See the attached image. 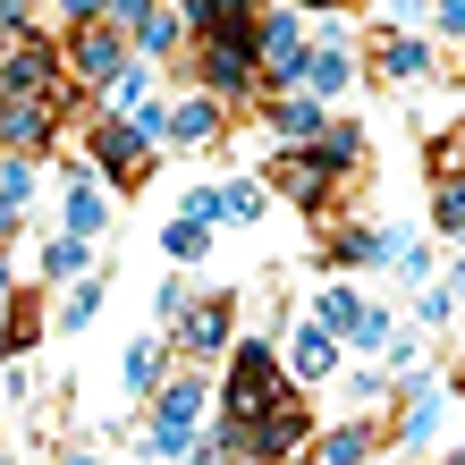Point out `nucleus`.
<instances>
[{"instance_id":"24","label":"nucleus","mask_w":465,"mask_h":465,"mask_svg":"<svg viewBox=\"0 0 465 465\" xmlns=\"http://www.w3.org/2000/svg\"><path fill=\"white\" fill-rule=\"evenodd\" d=\"M305 85H313L322 102H331V94H347V85H355V60H347L339 43H322V51H313V68H305Z\"/></svg>"},{"instance_id":"4","label":"nucleus","mask_w":465,"mask_h":465,"mask_svg":"<svg viewBox=\"0 0 465 465\" xmlns=\"http://www.w3.org/2000/svg\"><path fill=\"white\" fill-rule=\"evenodd\" d=\"M305 440H313V423H305V406H296V398H280L262 423H245V431H237V449L254 457V465H288V457H305Z\"/></svg>"},{"instance_id":"17","label":"nucleus","mask_w":465,"mask_h":465,"mask_svg":"<svg viewBox=\"0 0 465 465\" xmlns=\"http://www.w3.org/2000/svg\"><path fill=\"white\" fill-rule=\"evenodd\" d=\"M440 390H431V381H406V406H398V440H431V431H440Z\"/></svg>"},{"instance_id":"15","label":"nucleus","mask_w":465,"mask_h":465,"mask_svg":"<svg viewBox=\"0 0 465 465\" xmlns=\"http://www.w3.org/2000/svg\"><path fill=\"white\" fill-rule=\"evenodd\" d=\"M102 102H111V119H135V111H153V60L135 51V60L102 85Z\"/></svg>"},{"instance_id":"16","label":"nucleus","mask_w":465,"mask_h":465,"mask_svg":"<svg viewBox=\"0 0 465 465\" xmlns=\"http://www.w3.org/2000/svg\"><path fill=\"white\" fill-rule=\"evenodd\" d=\"M372 449H381L372 423H339V431H322V440H313V465H372Z\"/></svg>"},{"instance_id":"38","label":"nucleus","mask_w":465,"mask_h":465,"mask_svg":"<svg viewBox=\"0 0 465 465\" xmlns=\"http://www.w3.org/2000/svg\"><path fill=\"white\" fill-rule=\"evenodd\" d=\"M313 9H347V0H313Z\"/></svg>"},{"instance_id":"40","label":"nucleus","mask_w":465,"mask_h":465,"mask_svg":"<svg viewBox=\"0 0 465 465\" xmlns=\"http://www.w3.org/2000/svg\"><path fill=\"white\" fill-rule=\"evenodd\" d=\"M449 465H465V457H449Z\"/></svg>"},{"instance_id":"10","label":"nucleus","mask_w":465,"mask_h":465,"mask_svg":"<svg viewBox=\"0 0 465 465\" xmlns=\"http://www.w3.org/2000/svg\"><path fill=\"white\" fill-rule=\"evenodd\" d=\"M322 127H331V111H322L313 85H288L271 102V135H280V144H322Z\"/></svg>"},{"instance_id":"39","label":"nucleus","mask_w":465,"mask_h":465,"mask_svg":"<svg viewBox=\"0 0 465 465\" xmlns=\"http://www.w3.org/2000/svg\"><path fill=\"white\" fill-rule=\"evenodd\" d=\"M457 296H465V262H457Z\"/></svg>"},{"instance_id":"35","label":"nucleus","mask_w":465,"mask_h":465,"mask_svg":"<svg viewBox=\"0 0 465 465\" xmlns=\"http://www.w3.org/2000/svg\"><path fill=\"white\" fill-rule=\"evenodd\" d=\"M178 17L195 25V35H212V17H221V0H178Z\"/></svg>"},{"instance_id":"7","label":"nucleus","mask_w":465,"mask_h":465,"mask_svg":"<svg viewBox=\"0 0 465 465\" xmlns=\"http://www.w3.org/2000/svg\"><path fill=\"white\" fill-rule=\"evenodd\" d=\"M9 94H51L60 102V68H51V43L43 35H9V76H0Z\"/></svg>"},{"instance_id":"21","label":"nucleus","mask_w":465,"mask_h":465,"mask_svg":"<svg viewBox=\"0 0 465 465\" xmlns=\"http://www.w3.org/2000/svg\"><path fill=\"white\" fill-rule=\"evenodd\" d=\"M35 153H9V161H0V212H9V229H17V212L25 203H35Z\"/></svg>"},{"instance_id":"6","label":"nucleus","mask_w":465,"mask_h":465,"mask_svg":"<svg viewBox=\"0 0 465 465\" xmlns=\"http://www.w3.org/2000/svg\"><path fill=\"white\" fill-rule=\"evenodd\" d=\"M127 25H76V43H68V68L85 76V85H111V76L127 68Z\"/></svg>"},{"instance_id":"11","label":"nucleus","mask_w":465,"mask_h":465,"mask_svg":"<svg viewBox=\"0 0 465 465\" xmlns=\"http://www.w3.org/2000/svg\"><path fill=\"white\" fill-rule=\"evenodd\" d=\"M51 119H60V102H51V94H9V111H0V135H9V153H35L43 135H51Z\"/></svg>"},{"instance_id":"25","label":"nucleus","mask_w":465,"mask_h":465,"mask_svg":"<svg viewBox=\"0 0 465 465\" xmlns=\"http://www.w3.org/2000/svg\"><path fill=\"white\" fill-rule=\"evenodd\" d=\"M381 76H398V85H406V76H431V43L390 35V43H381Z\"/></svg>"},{"instance_id":"5","label":"nucleus","mask_w":465,"mask_h":465,"mask_svg":"<svg viewBox=\"0 0 465 465\" xmlns=\"http://www.w3.org/2000/svg\"><path fill=\"white\" fill-rule=\"evenodd\" d=\"M331 178H339V170H331V161H322L313 144H288L280 161H271V186H280L288 203H305V212H322V203H331Z\"/></svg>"},{"instance_id":"12","label":"nucleus","mask_w":465,"mask_h":465,"mask_svg":"<svg viewBox=\"0 0 465 465\" xmlns=\"http://www.w3.org/2000/svg\"><path fill=\"white\" fill-rule=\"evenodd\" d=\"M229 331H237V305H229V296H203V305H186V322H178V339L195 347V355H221Z\"/></svg>"},{"instance_id":"9","label":"nucleus","mask_w":465,"mask_h":465,"mask_svg":"<svg viewBox=\"0 0 465 465\" xmlns=\"http://www.w3.org/2000/svg\"><path fill=\"white\" fill-rule=\"evenodd\" d=\"M339 331H331V322H296V331H288V372L296 381H331L339 372Z\"/></svg>"},{"instance_id":"2","label":"nucleus","mask_w":465,"mask_h":465,"mask_svg":"<svg viewBox=\"0 0 465 465\" xmlns=\"http://www.w3.org/2000/svg\"><path fill=\"white\" fill-rule=\"evenodd\" d=\"M254 60H262V76L271 85H305V68H313V43H305V25H296L288 9H262V25H254Z\"/></svg>"},{"instance_id":"3","label":"nucleus","mask_w":465,"mask_h":465,"mask_svg":"<svg viewBox=\"0 0 465 465\" xmlns=\"http://www.w3.org/2000/svg\"><path fill=\"white\" fill-rule=\"evenodd\" d=\"M85 153H94V170H102V178L135 186V178H144V161H153V135L135 127V119H111V111H102V119L85 127Z\"/></svg>"},{"instance_id":"41","label":"nucleus","mask_w":465,"mask_h":465,"mask_svg":"<svg viewBox=\"0 0 465 465\" xmlns=\"http://www.w3.org/2000/svg\"><path fill=\"white\" fill-rule=\"evenodd\" d=\"M245 465H254V457H245Z\"/></svg>"},{"instance_id":"33","label":"nucleus","mask_w":465,"mask_h":465,"mask_svg":"<svg viewBox=\"0 0 465 465\" xmlns=\"http://www.w3.org/2000/svg\"><path fill=\"white\" fill-rule=\"evenodd\" d=\"M254 212H262L254 186H221V221H254Z\"/></svg>"},{"instance_id":"28","label":"nucleus","mask_w":465,"mask_h":465,"mask_svg":"<svg viewBox=\"0 0 465 465\" xmlns=\"http://www.w3.org/2000/svg\"><path fill=\"white\" fill-rule=\"evenodd\" d=\"M355 313H364V296H355V288H322V296H313V322H331L339 339L355 331Z\"/></svg>"},{"instance_id":"30","label":"nucleus","mask_w":465,"mask_h":465,"mask_svg":"<svg viewBox=\"0 0 465 465\" xmlns=\"http://www.w3.org/2000/svg\"><path fill=\"white\" fill-rule=\"evenodd\" d=\"M43 339V313H35V296H9V355H25Z\"/></svg>"},{"instance_id":"27","label":"nucleus","mask_w":465,"mask_h":465,"mask_svg":"<svg viewBox=\"0 0 465 465\" xmlns=\"http://www.w3.org/2000/svg\"><path fill=\"white\" fill-rule=\"evenodd\" d=\"M102 221H111V195H102V186H68V229L102 237Z\"/></svg>"},{"instance_id":"36","label":"nucleus","mask_w":465,"mask_h":465,"mask_svg":"<svg viewBox=\"0 0 465 465\" xmlns=\"http://www.w3.org/2000/svg\"><path fill=\"white\" fill-rule=\"evenodd\" d=\"M431 25H440V35H465V0H440V9H431Z\"/></svg>"},{"instance_id":"18","label":"nucleus","mask_w":465,"mask_h":465,"mask_svg":"<svg viewBox=\"0 0 465 465\" xmlns=\"http://www.w3.org/2000/svg\"><path fill=\"white\" fill-rule=\"evenodd\" d=\"M203 372H178V381H161V398H153V415H170V423H186V431H195L203 423Z\"/></svg>"},{"instance_id":"37","label":"nucleus","mask_w":465,"mask_h":465,"mask_svg":"<svg viewBox=\"0 0 465 465\" xmlns=\"http://www.w3.org/2000/svg\"><path fill=\"white\" fill-rule=\"evenodd\" d=\"M60 465H102V457H85V449H68V457H60Z\"/></svg>"},{"instance_id":"34","label":"nucleus","mask_w":465,"mask_h":465,"mask_svg":"<svg viewBox=\"0 0 465 465\" xmlns=\"http://www.w3.org/2000/svg\"><path fill=\"white\" fill-rule=\"evenodd\" d=\"M60 17L68 25H102V17H111V0H60Z\"/></svg>"},{"instance_id":"13","label":"nucleus","mask_w":465,"mask_h":465,"mask_svg":"<svg viewBox=\"0 0 465 465\" xmlns=\"http://www.w3.org/2000/svg\"><path fill=\"white\" fill-rule=\"evenodd\" d=\"M221 135V94H186V102H170V144H212Z\"/></svg>"},{"instance_id":"26","label":"nucleus","mask_w":465,"mask_h":465,"mask_svg":"<svg viewBox=\"0 0 465 465\" xmlns=\"http://www.w3.org/2000/svg\"><path fill=\"white\" fill-rule=\"evenodd\" d=\"M322 161H331V170H355V161H364V127H355V119H331V127H322V144H313Z\"/></svg>"},{"instance_id":"23","label":"nucleus","mask_w":465,"mask_h":465,"mask_svg":"<svg viewBox=\"0 0 465 465\" xmlns=\"http://www.w3.org/2000/svg\"><path fill=\"white\" fill-rule=\"evenodd\" d=\"M135 457H144V465H178V457H195V440H186V423L153 415V431H144V440H135Z\"/></svg>"},{"instance_id":"29","label":"nucleus","mask_w":465,"mask_h":465,"mask_svg":"<svg viewBox=\"0 0 465 465\" xmlns=\"http://www.w3.org/2000/svg\"><path fill=\"white\" fill-rule=\"evenodd\" d=\"M94 313H102V280L85 271V288H76V296H68V305L51 313V322H60V331H94Z\"/></svg>"},{"instance_id":"32","label":"nucleus","mask_w":465,"mask_h":465,"mask_svg":"<svg viewBox=\"0 0 465 465\" xmlns=\"http://www.w3.org/2000/svg\"><path fill=\"white\" fill-rule=\"evenodd\" d=\"M85 254H94V245H85V237L68 229V237H60V245L43 254V271H51V280H76V271H85Z\"/></svg>"},{"instance_id":"31","label":"nucleus","mask_w":465,"mask_h":465,"mask_svg":"<svg viewBox=\"0 0 465 465\" xmlns=\"http://www.w3.org/2000/svg\"><path fill=\"white\" fill-rule=\"evenodd\" d=\"M431 221L465 237V178H440V186H431Z\"/></svg>"},{"instance_id":"1","label":"nucleus","mask_w":465,"mask_h":465,"mask_svg":"<svg viewBox=\"0 0 465 465\" xmlns=\"http://www.w3.org/2000/svg\"><path fill=\"white\" fill-rule=\"evenodd\" d=\"M288 398V381H280V355L271 347H237V364H229V431H245V423H262L271 406Z\"/></svg>"},{"instance_id":"20","label":"nucleus","mask_w":465,"mask_h":465,"mask_svg":"<svg viewBox=\"0 0 465 465\" xmlns=\"http://www.w3.org/2000/svg\"><path fill=\"white\" fill-rule=\"evenodd\" d=\"M322 254H331L339 271H364V262H390V237H381V229H339Z\"/></svg>"},{"instance_id":"22","label":"nucleus","mask_w":465,"mask_h":465,"mask_svg":"<svg viewBox=\"0 0 465 465\" xmlns=\"http://www.w3.org/2000/svg\"><path fill=\"white\" fill-rule=\"evenodd\" d=\"M161 254H170V262H203V254H212V221H195V212H178V221L161 229Z\"/></svg>"},{"instance_id":"8","label":"nucleus","mask_w":465,"mask_h":465,"mask_svg":"<svg viewBox=\"0 0 465 465\" xmlns=\"http://www.w3.org/2000/svg\"><path fill=\"white\" fill-rule=\"evenodd\" d=\"M254 76H262V60H254V43H203V85L221 94V102H237V94H254Z\"/></svg>"},{"instance_id":"14","label":"nucleus","mask_w":465,"mask_h":465,"mask_svg":"<svg viewBox=\"0 0 465 465\" xmlns=\"http://www.w3.org/2000/svg\"><path fill=\"white\" fill-rule=\"evenodd\" d=\"M161 364H170V355H161V339H127V355H119V390H127V398H161V381H170Z\"/></svg>"},{"instance_id":"19","label":"nucleus","mask_w":465,"mask_h":465,"mask_svg":"<svg viewBox=\"0 0 465 465\" xmlns=\"http://www.w3.org/2000/svg\"><path fill=\"white\" fill-rule=\"evenodd\" d=\"M127 35H135V51H144V60H161V51H178V35H186V17H178V0H170V9H161V0H153V9L135 17Z\"/></svg>"}]
</instances>
